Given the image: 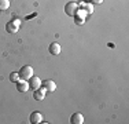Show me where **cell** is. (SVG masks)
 <instances>
[{
	"mask_svg": "<svg viewBox=\"0 0 129 124\" xmlns=\"http://www.w3.org/2000/svg\"><path fill=\"white\" fill-rule=\"evenodd\" d=\"M78 8H80V6L77 4V3L69 2V3H66V6H64V12H66L69 17H74V15L77 14Z\"/></svg>",
	"mask_w": 129,
	"mask_h": 124,
	"instance_id": "6da1fadb",
	"label": "cell"
},
{
	"mask_svg": "<svg viewBox=\"0 0 129 124\" xmlns=\"http://www.w3.org/2000/svg\"><path fill=\"white\" fill-rule=\"evenodd\" d=\"M18 73H19L21 79H23V80H29L30 77L33 76V68L30 66V65H25V66L21 68V70H19Z\"/></svg>",
	"mask_w": 129,
	"mask_h": 124,
	"instance_id": "7a4b0ae2",
	"label": "cell"
},
{
	"mask_svg": "<svg viewBox=\"0 0 129 124\" xmlns=\"http://www.w3.org/2000/svg\"><path fill=\"white\" fill-rule=\"evenodd\" d=\"M19 25H21V21L19 19H14V21H10L6 25V30L8 33H17L18 29H19Z\"/></svg>",
	"mask_w": 129,
	"mask_h": 124,
	"instance_id": "3957f363",
	"label": "cell"
},
{
	"mask_svg": "<svg viewBox=\"0 0 129 124\" xmlns=\"http://www.w3.org/2000/svg\"><path fill=\"white\" fill-rule=\"evenodd\" d=\"M45 94H47V90L44 88H37L35 90V92H33V98L36 99V101H43V99L45 98Z\"/></svg>",
	"mask_w": 129,
	"mask_h": 124,
	"instance_id": "277c9868",
	"label": "cell"
},
{
	"mask_svg": "<svg viewBox=\"0 0 129 124\" xmlns=\"http://www.w3.org/2000/svg\"><path fill=\"white\" fill-rule=\"evenodd\" d=\"M29 88H30V87H29V83H27V80L21 79L19 81H17V90H18L19 92H26Z\"/></svg>",
	"mask_w": 129,
	"mask_h": 124,
	"instance_id": "5b68a950",
	"label": "cell"
},
{
	"mask_svg": "<svg viewBox=\"0 0 129 124\" xmlns=\"http://www.w3.org/2000/svg\"><path fill=\"white\" fill-rule=\"evenodd\" d=\"M29 87L33 90H37L41 87V80H40V77H36V76H32L29 79Z\"/></svg>",
	"mask_w": 129,
	"mask_h": 124,
	"instance_id": "8992f818",
	"label": "cell"
},
{
	"mask_svg": "<svg viewBox=\"0 0 129 124\" xmlns=\"http://www.w3.org/2000/svg\"><path fill=\"white\" fill-rule=\"evenodd\" d=\"M70 123L72 124H82L84 123V116L81 113H73L70 117Z\"/></svg>",
	"mask_w": 129,
	"mask_h": 124,
	"instance_id": "52a82bcc",
	"label": "cell"
},
{
	"mask_svg": "<svg viewBox=\"0 0 129 124\" xmlns=\"http://www.w3.org/2000/svg\"><path fill=\"white\" fill-rule=\"evenodd\" d=\"M43 121V114L40 113V112H33L32 114H30V123L32 124H39Z\"/></svg>",
	"mask_w": 129,
	"mask_h": 124,
	"instance_id": "ba28073f",
	"label": "cell"
},
{
	"mask_svg": "<svg viewBox=\"0 0 129 124\" xmlns=\"http://www.w3.org/2000/svg\"><path fill=\"white\" fill-rule=\"evenodd\" d=\"M60 51H62L60 44H58L56 42H54V43H51V44H50V52L52 55H59Z\"/></svg>",
	"mask_w": 129,
	"mask_h": 124,
	"instance_id": "9c48e42d",
	"label": "cell"
},
{
	"mask_svg": "<svg viewBox=\"0 0 129 124\" xmlns=\"http://www.w3.org/2000/svg\"><path fill=\"white\" fill-rule=\"evenodd\" d=\"M44 87L47 91H55L56 90V84H55V81H52V80H45L44 81Z\"/></svg>",
	"mask_w": 129,
	"mask_h": 124,
	"instance_id": "30bf717a",
	"label": "cell"
},
{
	"mask_svg": "<svg viewBox=\"0 0 129 124\" xmlns=\"http://www.w3.org/2000/svg\"><path fill=\"white\" fill-rule=\"evenodd\" d=\"M80 6H81V8L87 12V14H92V12H93V7H92L91 4H88V3H81Z\"/></svg>",
	"mask_w": 129,
	"mask_h": 124,
	"instance_id": "8fae6325",
	"label": "cell"
},
{
	"mask_svg": "<svg viewBox=\"0 0 129 124\" xmlns=\"http://www.w3.org/2000/svg\"><path fill=\"white\" fill-rule=\"evenodd\" d=\"M10 7V0H0V11H4Z\"/></svg>",
	"mask_w": 129,
	"mask_h": 124,
	"instance_id": "7c38bea8",
	"label": "cell"
},
{
	"mask_svg": "<svg viewBox=\"0 0 129 124\" xmlns=\"http://www.w3.org/2000/svg\"><path fill=\"white\" fill-rule=\"evenodd\" d=\"M10 80H11L13 83H17V81H19V80H21V76H19V73H17V72L11 73V74H10Z\"/></svg>",
	"mask_w": 129,
	"mask_h": 124,
	"instance_id": "4fadbf2b",
	"label": "cell"
},
{
	"mask_svg": "<svg viewBox=\"0 0 129 124\" xmlns=\"http://www.w3.org/2000/svg\"><path fill=\"white\" fill-rule=\"evenodd\" d=\"M76 17V24H78V25H82L84 24V21H85V18H81V17H77V15H74Z\"/></svg>",
	"mask_w": 129,
	"mask_h": 124,
	"instance_id": "5bb4252c",
	"label": "cell"
},
{
	"mask_svg": "<svg viewBox=\"0 0 129 124\" xmlns=\"http://www.w3.org/2000/svg\"><path fill=\"white\" fill-rule=\"evenodd\" d=\"M92 3H95V4H102L103 0H92Z\"/></svg>",
	"mask_w": 129,
	"mask_h": 124,
	"instance_id": "9a60e30c",
	"label": "cell"
}]
</instances>
